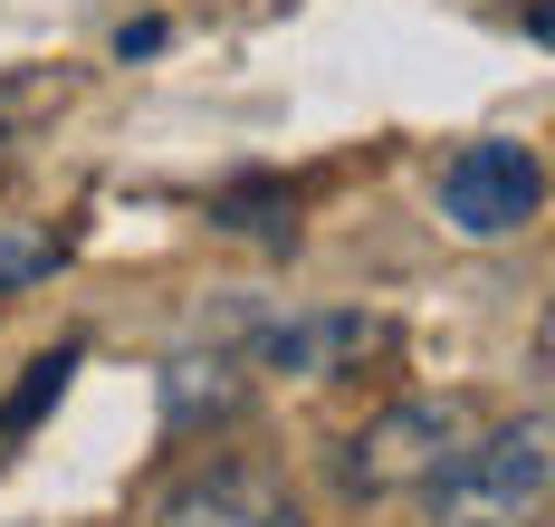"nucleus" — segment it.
Instances as JSON below:
<instances>
[{
  "label": "nucleus",
  "instance_id": "f257e3e1",
  "mask_svg": "<svg viewBox=\"0 0 555 527\" xmlns=\"http://www.w3.org/2000/svg\"><path fill=\"white\" fill-rule=\"evenodd\" d=\"M546 412L499 422L479 441H460L422 489H431V527H537L546 509Z\"/></svg>",
  "mask_w": 555,
  "mask_h": 527
},
{
  "label": "nucleus",
  "instance_id": "f03ea898",
  "mask_svg": "<svg viewBox=\"0 0 555 527\" xmlns=\"http://www.w3.org/2000/svg\"><path fill=\"white\" fill-rule=\"evenodd\" d=\"M460 441H469V412L460 403H392V412H374V422L345 441V489H364V499L422 489Z\"/></svg>",
  "mask_w": 555,
  "mask_h": 527
},
{
  "label": "nucleus",
  "instance_id": "7ed1b4c3",
  "mask_svg": "<svg viewBox=\"0 0 555 527\" xmlns=\"http://www.w3.org/2000/svg\"><path fill=\"white\" fill-rule=\"evenodd\" d=\"M546 202V173L527 144H460L441 173V211L460 221L469 240H499V231H527Z\"/></svg>",
  "mask_w": 555,
  "mask_h": 527
},
{
  "label": "nucleus",
  "instance_id": "20e7f679",
  "mask_svg": "<svg viewBox=\"0 0 555 527\" xmlns=\"http://www.w3.org/2000/svg\"><path fill=\"white\" fill-rule=\"evenodd\" d=\"M154 527H307V518H297V499L278 479H259V470H211V479L172 489Z\"/></svg>",
  "mask_w": 555,
  "mask_h": 527
},
{
  "label": "nucleus",
  "instance_id": "39448f33",
  "mask_svg": "<svg viewBox=\"0 0 555 527\" xmlns=\"http://www.w3.org/2000/svg\"><path fill=\"white\" fill-rule=\"evenodd\" d=\"M384 336L374 317H287V326H269L259 336V364H287V374H335L345 355H364Z\"/></svg>",
  "mask_w": 555,
  "mask_h": 527
},
{
  "label": "nucleus",
  "instance_id": "423d86ee",
  "mask_svg": "<svg viewBox=\"0 0 555 527\" xmlns=\"http://www.w3.org/2000/svg\"><path fill=\"white\" fill-rule=\"evenodd\" d=\"M221 412H240V374H230L221 355H182L164 374V432H202Z\"/></svg>",
  "mask_w": 555,
  "mask_h": 527
},
{
  "label": "nucleus",
  "instance_id": "0eeeda50",
  "mask_svg": "<svg viewBox=\"0 0 555 527\" xmlns=\"http://www.w3.org/2000/svg\"><path fill=\"white\" fill-rule=\"evenodd\" d=\"M67 374H77V355H67V346H57V355H39V364H29V384L10 394V412H0V422H10V432H29V422H39V412L57 403V384H67Z\"/></svg>",
  "mask_w": 555,
  "mask_h": 527
},
{
  "label": "nucleus",
  "instance_id": "6e6552de",
  "mask_svg": "<svg viewBox=\"0 0 555 527\" xmlns=\"http://www.w3.org/2000/svg\"><path fill=\"white\" fill-rule=\"evenodd\" d=\"M39 269H57V240H39V231H0V297L20 288V279H39Z\"/></svg>",
  "mask_w": 555,
  "mask_h": 527
}]
</instances>
